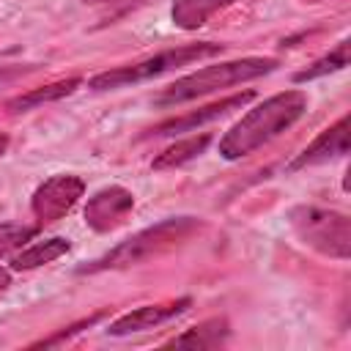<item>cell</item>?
<instances>
[{"mask_svg": "<svg viewBox=\"0 0 351 351\" xmlns=\"http://www.w3.org/2000/svg\"><path fill=\"white\" fill-rule=\"evenodd\" d=\"M304 110H307V96L302 90H282L263 99L222 134L219 156L228 162H239L250 156L252 151H258L261 145L291 129L304 115Z\"/></svg>", "mask_w": 351, "mask_h": 351, "instance_id": "obj_1", "label": "cell"}, {"mask_svg": "<svg viewBox=\"0 0 351 351\" xmlns=\"http://www.w3.org/2000/svg\"><path fill=\"white\" fill-rule=\"evenodd\" d=\"M195 230H200L197 217H167L159 219L156 225H148L129 239L118 241L112 250H107L101 258L90 261L88 266H80V274H96V271H110V269H129L137 263H145L170 247L186 241Z\"/></svg>", "mask_w": 351, "mask_h": 351, "instance_id": "obj_2", "label": "cell"}, {"mask_svg": "<svg viewBox=\"0 0 351 351\" xmlns=\"http://www.w3.org/2000/svg\"><path fill=\"white\" fill-rule=\"evenodd\" d=\"M277 69L274 58H239V60H225V63H211L203 66L176 82H170L167 88H162L156 93V104L159 107H173V104H184L192 101L197 96H208L219 88H230L239 82H250L258 80L263 74H271Z\"/></svg>", "mask_w": 351, "mask_h": 351, "instance_id": "obj_3", "label": "cell"}, {"mask_svg": "<svg viewBox=\"0 0 351 351\" xmlns=\"http://www.w3.org/2000/svg\"><path fill=\"white\" fill-rule=\"evenodd\" d=\"M225 49V44H214V41H197V44H181V47H170V49H162L151 58H143L137 63H129V66H115L110 71H101V74H93L88 80V88L93 90H115V88H126V85H137V82H145V80H154V77H162L167 71H176L181 66H189L195 60H203V58H211V55H219Z\"/></svg>", "mask_w": 351, "mask_h": 351, "instance_id": "obj_4", "label": "cell"}, {"mask_svg": "<svg viewBox=\"0 0 351 351\" xmlns=\"http://www.w3.org/2000/svg\"><path fill=\"white\" fill-rule=\"evenodd\" d=\"M288 222L304 247L337 261L351 258V219L343 211L302 203L288 211Z\"/></svg>", "mask_w": 351, "mask_h": 351, "instance_id": "obj_5", "label": "cell"}, {"mask_svg": "<svg viewBox=\"0 0 351 351\" xmlns=\"http://www.w3.org/2000/svg\"><path fill=\"white\" fill-rule=\"evenodd\" d=\"M82 195H85V181L80 176L58 173L36 186V192L30 197V211L38 225H49V222L63 219L77 206V200Z\"/></svg>", "mask_w": 351, "mask_h": 351, "instance_id": "obj_6", "label": "cell"}, {"mask_svg": "<svg viewBox=\"0 0 351 351\" xmlns=\"http://www.w3.org/2000/svg\"><path fill=\"white\" fill-rule=\"evenodd\" d=\"M132 208H134V195L126 186H118V184L104 186L88 197L85 225L96 233H110L129 217Z\"/></svg>", "mask_w": 351, "mask_h": 351, "instance_id": "obj_7", "label": "cell"}, {"mask_svg": "<svg viewBox=\"0 0 351 351\" xmlns=\"http://www.w3.org/2000/svg\"><path fill=\"white\" fill-rule=\"evenodd\" d=\"M189 304H192L189 296H184L178 302H167V304H143L132 313L118 315L107 326V335L110 337H126V335H137V332H145V329H156L159 324H167L178 315H184L189 310Z\"/></svg>", "mask_w": 351, "mask_h": 351, "instance_id": "obj_8", "label": "cell"}, {"mask_svg": "<svg viewBox=\"0 0 351 351\" xmlns=\"http://www.w3.org/2000/svg\"><path fill=\"white\" fill-rule=\"evenodd\" d=\"M252 96H255L252 90H244V93L219 99V101L206 104V107H200V110H192V112H186V115L170 118V121L154 126L148 134H151V137H167V134H181V132H197V126L211 123V121H217V118H222V115H228V112H233V110H241Z\"/></svg>", "mask_w": 351, "mask_h": 351, "instance_id": "obj_9", "label": "cell"}, {"mask_svg": "<svg viewBox=\"0 0 351 351\" xmlns=\"http://www.w3.org/2000/svg\"><path fill=\"white\" fill-rule=\"evenodd\" d=\"M348 154V115H343L337 123H332L329 129H324L293 162L288 170H302V167H310V165H321V162H329V159H337V156H346Z\"/></svg>", "mask_w": 351, "mask_h": 351, "instance_id": "obj_10", "label": "cell"}, {"mask_svg": "<svg viewBox=\"0 0 351 351\" xmlns=\"http://www.w3.org/2000/svg\"><path fill=\"white\" fill-rule=\"evenodd\" d=\"M80 85H82L80 77L47 82V85H41V88H33V90H25V93L8 99V101H5V110H8V112H27V110H36V107H41V104H49V101H58V99H63V96H71Z\"/></svg>", "mask_w": 351, "mask_h": 351, "instance_id": "obj_11", "label": "cell"}, {"mask_svg": "<svg viewBox=\"0 0 351 351\" xmlns=\"http://www.w3.org/2000/svg\"><path fill=\"white\" fill-rule=\"evenodd\" d=\"M71 250V241L63 236H49L41 241H33L30 247H22L14 258H11V269L14 271H27V269H38L44 263L58 261L60 255H66Z\"/></svg>", "mask_w": 351, "mask_h": 351, "instance_id": "obj_12", "label": "cell"}, {"mask_svg": "<svg viewBox=\"0 0 351 351\" xmlns=\"http://www.w3.org/2000/svg\"><path fill=\"white\" fill-rule=\"evenodd\" d=\"M228 337H230L228 318H208V321L176 335L165 346H173V348H219Z\"/></svg>", "mask_w": 351, "mask_h": 351, "instance_id": "obj_13", "label": "cell"}, {"mask_svg": "<svg viewBox=\"0 0 351 351\" xmlns=\"http://www.w3.org/2000/svg\"><path fill=\"white\" fill-rule=\"evenodd\" d=\"M230 3L236 0H176L170 8V19L181 30H197L200 25L208 22V16H214L219 8Z\"/></svg>", "mask_w": 351, "mask_h": 351, "instance_id": "obj_14", "label": "cell"}, {"mask_svg": "<svg viewBox=\"0 0 351 351\" xmlns=\"http://www.w3.org/2000/svg\"><path fill=\"white\" fill-rule=\"evenodd\" d=\"M208 143H211V134H189V137H184V140H176L173 145H167V148L151 162V167H154V170H173V167H181V165L197 159V156L208 148Z\"/></svg>", "mask_w": 351, "mask_h": 351, "instance_id": "obj_15", "label": "cell"}, {"mask_svg": "<svg viewBox=\"0 0 351 351\" xmlns=\"http://www.w3.org/2000/svg\"><path fill=\"white\" fill-rule=\"evenodd\" d=\"M348 49H351V41L343 38L335 49H329L324 58H318L315 63H310L304 71L293 74V82H310V80H318L324 74H332V71H340L348 66Z\"/></svg>", "mask_w": 351, "mask_h": 351, "instance_id": "obj_16", "label": "cell"}, {"mask_svg": "<svg viewBox=\"0 0 351 351\" xmlns=\"http://www.w3.org/2000/svg\"><path fill=\"white\" fill-rule=\"evenodd\" d=\"M36 236V228H22V225H0V258L22 247L27 239Z\"/></svg>", "mask_w": 351, "mask_h": 351, "instance_id": "obj_17", "label": "cell"}, {"mask_svg": "<svg viewBox=\"0 0 351 351\" xmlns=\"http://www.w3.org/2000/svg\"><path fill=\"white\" fill-rule=\"evenodd\" d=\"M101 318V313H96V315H90V318H85V321H80V324H74V326H69V329H63V332H58L55 337H47V340H38V343H33V348H41V346H60L63 340H69L74 332H80L82 326H90V324H96Z\"/></svg>", "mask_w": 351, "mask_h": 351, "instance_id": "obj_18", "label": "cell"}, {"mask_svg": "<svg viewBox=\"0 0 351 351\" xmlns=\"http://www.w3.org/2000/svg\"><path fill=\"white\" fill-rule=\"evenodd\" d=\"M27 71L30 69H22V66H0V85L3 82H11V80H16V77H22Z\"/></svg>", "mask_w": 351, "mask_h": 351, "instance_id": "obj_19", "label": "cell"}, {"mask_svg": "<svg viewBox=\"0 0 351 351\" xmlns=\"http://www.w3.org/2000/svg\"><path fill=\"white\" fill-rule=\"evenodd\" d=\"M8 285H11V274L5 269H0V291H5Z\"/></svg>", "mask_w": 351, "mask_h": 351, "instance_id": "obj_20", "label": "cell"}, {"mask_svg": "<svg viewBox=\"0 0 351 351\" xmlns=\"http://www.w3.org/2000/svg\"><path fill=\"white\" fill-rule=\"evenodd\" d=\"M8 143H11V140H8V134H3V132H0V156L8 151Z\"/></svg>", "mask_w": 351, "mask_h": 351, "instance_id": "obj_21", "label": "cell"}, {"mask_svg": "<svg viewBox=\"0 0 351 351\" xmlns=\"http://www.w3.org/2000/svg\"><path fill=\"white\" fill-rule=\"evenodd\" d=\"M85 3H118V0H85Z\"/></svg>", "mask_w": 351, "mask_h": 351, "instance_id": "obj_22", "label": "cell"}]
</instances>
